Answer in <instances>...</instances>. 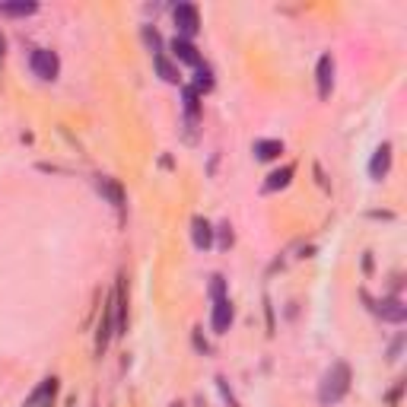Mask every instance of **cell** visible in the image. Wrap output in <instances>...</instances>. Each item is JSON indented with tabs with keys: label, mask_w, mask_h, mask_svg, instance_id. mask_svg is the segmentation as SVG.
<instances>
[{
	"label": "cell",
	"mask_w": 407,
	"mask_h": 407,
	"mask_svg": "<svg viewBox=\"0 0 407 407\" xmlns=\"http://www.w3.org/2000/svg\"><path fill=\"white\" fill-rule=\"evenodd\" d=\"M29 67H32V74L39 76V80H54V76H58V70H61V61H58V54H54V51L39 48V51H32V61H29Z\"/></svg>",
	"instance_id": "7a4b0ae2"
},
{
	"label": "cell",
	"mask_w": 407,
	"mask_h": 407,
	"mask_svg": "<svg viewBox=\"0 0 407 407\" xmlns=\"http://www.w3.org/2000/svg\"><path fill=\"white\" fill-rule=\"evenodd\" d=\"M99 191L105 194V198L112 200L115 207H121V204H125V191H121V185H115L112 178H99Z\"/></svg>",
	"instance_id": "4fadbf2b"
},
{
	"label": "cell",
	"mask_w": 407,
	"mask_h": 407,
	"mask_svg": "<svg viewBox=\"0 0 407 407\" xmlns=\"http://www.w3.org/2000/svg\"><path fill=\"white\" fill-rule=\"evenodd\" d=\"M153 61H156V70H159V76H163L166 83H178V70H175V67L169 64L163 51H159V54H153Z\"/></svg>",
	"instance_id": "5bb4252c"
},
{
	"label": "cell",
	"mask_w": 407,
	"mask_h": 407,
	"mask_svg": "<svg viewBox=\"0 0 407 407\" xmlns=\"http://www.w3.org/2000/svg\"><path fill=\"white\" fill-rule=\"evenodd\" d=\"M280 153H283V143L280 140H258L255 143V156L264 159V163H267V159H277Z\"/></svg>",
	"instance_id": "8fae6325"
},
{
	"label": "cell",
	"mask_w": 407,
	"mask_h": 407,
	"mask_svg": "<svg viewBox=\"0 0 407 407\" xmlns=\"http://www.w3.org/2000/svg\"><path fill=\"white\" fill-rule=\"evenodd\" d=\"M0 58H3V39H0Z\"/></svg>",
	"instance_id": "ac0fdd59"
},
{
	"label": "cell",
	"mask_w": 407,
	"mask_h": 407,
	"mask_svg": "<svg viewBox=\"0 0 407 407\" xmlns=\"http://www.w3.org/2000/svg\"><path fill=\"white\" fill-rule=\"evenodd\" d=\"M172 17H175V25H178L182 39H191V35H198V29H200L198 7H191V3H178Z\"/></svg>",
	"instance_id": "3957f363"
},
{
	"label": "cell",
	"mask_w": 407,
	"mask_h": 407,
	"mask_svg": "<svg viewBox=\"0 0 407 407\" xmlns=\"http://www.w3.org/2000/svg\"><path fill=\"white\" fill-rule=\"evenodd\" d=\"M35 3H0V13L3 17H32L35 13Z\"/></svg>",
	"instance_id": "9a60e30c"
},
{
	"label": "cell",
	"mask_w": 407,
	"mask_h": 407,
	"mask_svg": "<svg viewBox=\"0 0 407 407\" xmlns=\"http://www.w3.org/2000/svg\"><path fill=\"white\" fill-rule=\"evenodd\" d=\"M350 391V366L347 363H334L322 379V388H318V398L322 404H337Z\"/></svg>",
	"instance_id": "6da1fadb"
},
{
	"label": "cell",
	"mask_w": 407,
	"mask_h": 407,
	"mask_svg": "<svg viewBox=\"0 0 407 407\" xmlns=\"http://www.w3.org/2000/svg\"><path fill=\"white\" fill-rule=\"evenodd\" d=\"M331 86H334V61H331V54H322V61H318V96L328 99Z\"/></svg>",
	"instance_id": "5b68a950"
},
{
	"label": "cell",
	"mask_w": 407,
	"mask_h": 407,
	"mask_svg": "<svg viewBox=\"0 0 407 407\" xmlns=\"http://www.w3.org/2000/svg\"><path fill=\"white\" fill-rule=\"evenodd\" d=\"M375 312H379L385 322H395V324H401V322L407 318V306H404L401 300H395V296H391V300H382V302H379V306H375Z\"/></svg>",
	"instance_id": "52a82bcc"
},
{
	"label": "cell",
	"mask_w": 407,
	"mask_h": 407,
	"mask_svg": "<svg viewBox=\"0 0 407 407\" xmlns=\"http://www.w3.org/2000/svg\"><path fill=\"white\" fill-rule=\"evenodd\" d=\"M172 54H175V61H182V64H191V67L200 64L198 48H194L188 39H182V35H175L172 39Z\"/></svg>",
	"instance_id": "8992f818"
},
{
	"label": "cell",
	"mask_w": 407,
	"mask_h": 407,
	"mask_svg": "<svg viewBox=\"0 0 407 407\" xmlns=\"http://www.w3.org/2000/svg\"><path fill=\"white\" fill-rule=\"evenodd\" d=\"M213 86V80H210V70L204 67V70H198V80H194V90H210Z\"/></svg>",
	"instance_id": "e0dca14e"
},
{
	"label": "cell",
	"mask_w": 407,
	"mask_h": 407,
	"mask_svg": "<svg viewBox=\"0 0 407 407\" xmlns=\"http://www.w3.org/2000/svg\"><path fill=\"white\" fill-rule=\"evenodd\" d=\"M293 178V166H283L280 172H271L264 182V191H277V188H286Z\"/></svg>",
	"instance_id": "7c38bea8"
},
{
	"label": "cell",
	"mask_w": 407,
	"mask_h": 407,
	"mask_svg": "<svg viewBox=\"0 0 407 407\" xmlns=\"http://www.w3.org/2000/svg\"><path fill=\"white\" fill-rule=\"evenodd\" d=\"M194 245H198V249H210V245H213V229H210V223L207 220H194Z\"/></svg>",
	"instance_id": "30bf717a"
},
{
	"label": "cell",
	"mask_w": 407,
	"mask_h": 407,
	"mask_svg": "<svg viewBox=\"0 0 407 407\" xmlns=\"http://www.w3.org/2000/svg\"><path fill=\"white\" fill-rule=\"evenodd\" d=\"M388 166H391V147L382 143V147L375 150L373 163H369V175H373V178H385V175H388Z\"/></svg>",
	"instance_id": "ba28073f"
},
{
	"label": "cell",
	"mask_w": 407,
	"mask_h": 407,
	"mask_svg": "<svg viewBox=\"0 0 407 407\" xmlns=\"http://www.w3.org/2000/svg\"><path fill=\"white\" fill-rule=\"evenodd\" d=\"M54 391H58V379H45L42 388L25 401V407H48L51 401H54Z\"/></svg>",
	"instance_id": "9c48e42d"
},
{
	"label": "cell",
	"mask_w": 407,
	"mask_h": 407,
	"mask_svg": "<svg viewBox=\"0 0 407 407\" xmlns=\"http://www.w3.org/2000/svg\"><path fill=\"white\" fill-rule=\"evenodd\" d=\"M213 331L216 334H226L229 331V324H233V306H229V300L226 296H220V300L213 302Z\"/></svg>",
	"instance_id": "277c9868"
},
{
	"label": "cell",
	"mask_w": 407,
	"mask_h": 407,
	"mask_svg": "<svg viewBox=\"0 0 407 407\" xmlns=\"http://www.w3.org/2000/svg\"><path fill=\"white\" fill-rule=\"evenodd\" d=\"M185 112L188 118H198V90H185Z\"/></svg>",
	"instance_id": "2e32d148"
}]
</instances>
